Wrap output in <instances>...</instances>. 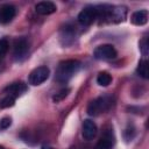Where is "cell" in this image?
<instances>
[{"label":"cell","mask_w":149,"mask_h":149,"mask_svg":"<svg viewBox=\"0 0 149 149\" xmlns=\"http://www.w3.org/2000/svg\"><path fill=\"white\" fill-rule=\"evenodd\" d=\"M81 134H83V137L85 140H87V141L92 140L97 134V125H95V122L93 120H90V119L84 120Z\"/></svg>","instance_id":"obj_8"},{"label":"cell","mask_w":149,"mask_h":149,"mask_svg":"<svg viewBox=\"0 0 149 149\" xmlns=\"http://www.w3.org/2000/svg\"><path fill=\"white\" fill-rule=\"evenodd\" d=\"M35 10L40 15H50L57 10V7L51 1H41L35 5Z\"/></svg>","instance_id":"obj_10"},{"label":"cell","mask_w":149,"mask_h":149,"mask_svg":"<svg viewBox=\"0 0 149 149\" xmlns=\"http://www.w3.org/2000/svg\"><path fill=\"white\" fill-rule=\"evenodd\" d=\"M41 149H52V148L51 147H48V146H43Z\"/></svg>","instance_id":"obj_21"},{"label":"cell","mask_w":149,"mask_h":149,"mask_svg":"<svg viewBox=\"0 0 149 149\" xmlns=\"http://www.w3.org/2000/svg\"><path fill=\"white\" fill-rule=\"evenodd\" d=\"M15 102V98L10 97V95H6L1 101H0V108H7L13 106Z\"/></svg>","instance_id":"obj_17"},{"label":"cell","mask_w":149,"mask_h":149,"mask_svg":"<svg viewBox=\"0 0 149 149\" xmlns=\"http://www.w3.org/2000/svg\"><path fill=\"white\" fill-rule=\"evenodd\" d=\"M94 57L97 59H102V61H107V59H113L116 57V50L112 44H102L99 45L94 49L93 52Z\"/></svg>","instance_id":"obj_6"},{"label":"cell","mask_w":149,"mask_h":149,"mask_svg":"<svg viewBox=\"0 0 149 149\" xmlns=\"http://www.w3.org/2000/svg\"><path fill=\"white\" fill-rule=\"evenodd\" d=\"M79 69H80V62L77 59H68L61 62L56 71V80L61 84L68 83L72 78V76L78 72Z\"/></svg>","instance_id":"obj_1"},{"label":"cell","mask_w":149,"mask_h":149,"mask_svg":"<svg viewBox=\"0 0 149 149\" xmlns=\"http://www.w3.org/2000/svg\"><path fill=\"white\" fill-rule=\"evenodd\" d=\"M127 15V8L123 6H113L106 7L104 17L107 19L109 22H121L125 20Z\"/></svg>","instance_id":"obj_5"},{"label":"cell","mask_w":149,"mask_h":149,"mask_svg":"<svg viewBox=\"0 0 149 149\" xmlns=\"http://www.w3.org/2000/svg\"><path fill=\"white\" fill-rule=\"evenodd\" d=\"M102 6H94V7H86L78 14V22L83 26H88L94 22V20L99 16H102Z\"/></svg>","instance_id":"obj_3"},{"label":"cell","mask_w":149,"mask_h":149,"mask_svg":"<svg viewBox=\"0 0 149 149\" xmlns=\"http://www.w3.org/2000/svg\"><path fill=\"white\" fill-rule=\"evenodd\" d=\"M140 49L143 54V56H147L148 55V38H143L141 42H140Z\"/></svg>","instance_id":"obj_19"},{"label":"cell","mask_w":149,"mask_h":149,"mask_svg":"<svg viewBox=\"0 0 149 149\" xmlns=\"http://www.w3.org/2000/svg\"><path fill=\"white\" fill-rule=\"evenodd\" d=\"M8 47H9V44H8V41L6 38L0 40V57H2L8 51Z\"/></svg>","instance_id":"obj_18"},{"label":"cell","mask_w":149,"mask_h":149,"mask_svg":"<svg viewBox=\"0 0 149 149\" xmlns=\"http://www.w3.org/2000/svg\"><path fill=\"white\" fill-rule=\"evenodd\" d=\"M69 92H70V88H62L61 91H58L57 93H55L54 97H52L54 102H59V101H62L63 99H65V98L68 97Z\"/></svg>","instance_id":"obj_16"},{"label":"cell","mask_w":149,"mask_h":149,"mask_svg":"<svg viewBox=\"0 0 149 149\" xmlns=\"http://www.w3.org/2000/svg\"><path fill=\"white\" fill-rule=\"evenodd\" d=\"M12 125V119L10 118H3L0 120V128L1 129H6Z\"/></svg>","instance_id":"obj_20"},{"label":"cell","mask_w":149,"mask_h":149,"mask_svg":"<svg viewBox=\"0 0 149 149\" xmlns=\"http://www.w3.org/2000/svg\"><path fill=\"white\" fill-rule=\"evenodd\" d=\"M136 71H137V73H139L140 77H142L143 79H148V78H149V66H148V62H147L146 59L140 61Z\"/></svg>","instance_id":"obj_14"},{"label":"cell","mask_w":149,"mask_h":149,"mask_svg":"<svg viewBox=\"0 0 149 149\" xmlns=\"http://www.w3.org/2000/svg\"><path fill=\"white\" fill-rule=\"evenodd\" d=\"M26 90H27V86L23 83L19 81V83H13V84L8 85L5 88V93H7V95H10L13 98H17L22 93H24Z\"/></svg>","instance_id":"obj_11"},{"label":"cell","mask_w":149,"mask_h":149,"mask_svg":"<svg viewBox=\"0 0 149 149\" xmlns=\"http://www.w3.org/2000/svg\"><path fill=\"white\" fill-rule=\"evenodd\" d=\"M114 143L113 133L111 130H106L105 134L101 136L99 142L95 146V149H112V146Z\"/></svg>","instance_id":"obj_12"},{"label":"cell","mask_w":149,"mask_h":149,"mask_svg":"<svg viewBox=\"0 0 149 149\" xmlns=\"http://www.w3.org/2000/svg\"><path fill=\"white\" fill-rule=\"evenodd\" d=\"M113 104V99L112 97H107V95H104V97H99L94 100H92L88 106H87V114L88 115H99L100 113H104L106 111H108L111 108Z\"/></svg>","instance_id":"obj_2"},{"label":"cell","mask_w":149,"mask_h":149,"mask_svg":"<svg viewBox=\"0 0 149 149\" xmlns=\"http://www.w3.org/2000/svg\"><path fill=\"white\" fill-rule=\"evenodd\" d=\"M112 81V77L108 72H100L97 77V83L100 86H108Z\"/></svg>","instance_id":"obj_15"},{"label":"cell","mask_w":149,"mask_h":149,"mask_svg":"<svg viewBox=\"0 0 149 149\" xmlns=\"http://www.w3.org/2000/svg\"><path fill=\"white\" fill-rule=\"evenodd\" d=\"M0 149H3V147H2V146H0Z\"/></svg>","instance_id":"obj_22"},{"label":"cell","mask_w":149,"mask_h":149,"mask_svg":"<svg viewBox=\"0 0 149 149\" xmlns=\"http://www.w3.org/2000/svg\"><path fill=\"white\" fill-rule=\"evenodd\" d=\"M130 21L135 26H143L147 23L148 21V12L146 9H141V10H136L133 13Z\"/></svg>","instance_id":"obj_13"},{"label":"cell","mask_w":149,"mask_h":149,"mask_svg":"<svg viewBox=\"0 0 149 149\" xmlns=\"http://www.w3.org/2000/svg\"><path fill=\"white\" fill-rule=\"evenodd\" d=\"M49 74H50L49 68H47V66H38V68L34 69L29 73L28 81H29L30 85L37 86V85H41L42 83H44L49 78Z\"/></svg>","instance_id":"obj_4"},{"label":"cell","mask_w":149,"mask_h":149,"mask_svg":"<svg viewBox=\"0 0 149 149\" xmlns=\"http://www.w3.org/2000/svg\"><path fill=\"white\" fill-rule=\"evenodd\" d=\"M16 14V9L13 5H2L0 7V23L10 22Z\"/></svg>","instance_id":"obj_9"},{"label":"cell","mask_w":149,"mask_h":149,"mask_svg":"<svg viewBox=\"0 0 149 149\" xmlns=\"http://www.w3.org/2000/svg\"><path fill=\"white\" fill-rule=\"evenodd\" d=\"M28 51H29V47H28V42L26 38H19L15 41L14 43V51H13V55H14V58L16 62H22L27 58V55H28Z\"/></svg>","instance_id":"obj_7"}]
</instances>
